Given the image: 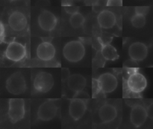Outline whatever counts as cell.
<instances>
[{"mask_svg": "<svg viewBox=\"0 0 153 129\" xmlns=\"http://www.w3.org/2000/svg\"><path fill=\"white\" fill-rule=\"evenodd\" d=\"M85 53V47L79 40L69 41L63 49V56L71 62H77L81 61L84 58Z\"/></svg>", "mask_w": 153, "mask_h": 129, "instance_id": "6da1fadb", "label": "cell"}, {"mask_svg": "<svg viewBox=\"0 0 153 129\" xmlns=\"http://www.w3.org/2000/svg\"><path fill=\"white\" fill-rule=\"evenodd\" d=\"M5 87L8 92L12 94H22L26 89L25 79L21 73H14L7 79Z\"/></svg>", "mask_w": 153, "mask_h": 129, "instance_id": "7a4b0ae2", "label": "cell"}, {"mask_svg": "<svg viewBox=\"0 0 153 129\" xmlns=\"http://www.w3.org/2000/svg\"><path fill=\"white\" fill-rule=\"evenodd\" d=\"M25 114V101L22 98H10L8 101V115L10 121L14 124L22 120Z\"/></svg>", "mask_w": 153, "mask_h": 129, "instance_id": "3957f363", "label": "cell"}, {"mask_svg": "<svg viewBox=\"0 0 153 129\" xmlns=\"http://www.w3.org/2000/svg\"><path fill=\"white\" fill-rule=\"evenodd\" d=\"M147 86L146 77L138 71L130 73L127 80L128 89L134 94H140L145 90Z\"/></svg>", "mask_w": 153, "mask_h": 129, "instance_id": "277c9868", "label": "cell"}, {"mask_svg": "<svg viewBox=\"0 0 153 129\" xmlns=\"http://www.w3.org/2000/svg\"><path fill=\"white\" fill-rule=\"evenodd\" d=\"M53 76L47 72L38 73L33 81V87L36 91L41 93H46L51 90L54 85Z\"/></svg>", "mask_w": 153, "mask_h": 129, "instance_id": "5b68a950", "label": "cell"}, {"mask_svg": "<svg viewBox=\"0 0 153 129\" xmlns=\"http://www.w3.org/2000/svg\"><path fill=\"white\" fill-rule=\"evenodd\" d=\"M26 55V47L17 41L10 42L7 47L5 55L7 59L13 62H19L22 60Z\"/></svg>", "mask_w": 153, "mask_h": 129, "instance_id": "8992f818", "label": "cell"}, {"mask_svg": "<svg viewBox=\"0 0 153 129\" xmlns=\"http://www.w3.org/2000/svg\"><path fill=\"white\" fill-rule=\"evenodd\" d=\"M96 80L100 91L103 94L112 92L118 86L117 77L111 73L102 74Z\"/></svg>", "mask_w": 153, "mask_h": 129, "instance_id": "52a82bcc", "label": "cell"}, {"mask_svg": "<svg viewBox=\"0 0 153 129\" xmlns=\"http://www.w3.org/2000/svg\"><path fill=\"white\" fill-rule=\"evenodd\" d=\"M58 107L54 100H48L42 103L37 112L38 118L43 121L53 119L56 115Z\"/></svg>", "mask_w": 153, "mask_h": 129, "instance_id": "ba28073f", "label": "cell"}, {"mask_svg": "<svg viewBox=\"0 0 153 129\" xmlns=\"http://www.w3.org/2000/svg\"><path fill=\"white\" fill-rule=\"evenodd\" d=\"M38 22L39 27L45 31L53 30L57 23L56 16L51 11L44 10L41 11L38 17Z\"/></svg>", "mask_w": 153, "mask_h": 129, "instance_id": "9c48e42d", "label": "cell"}, {"mask_svg": "<svg viewBox=\"0 0 153 129\" xmlns=\"http://www.w3.org/2000/svg\"><path fill=\"white\" fill-rule=\"evenodd\" d=\"M87 106L84 100L80 98H73L69 105V114L74 120L80 119L85 114Z\"/></svg>", "mask_w": 153, "mask_h": 129, "instance_id": "30bf717a", "label": "cell"}, {"mask_svg": "<svg viewBox=\"0 0 153 129\" xmlns=\"http://www.w3.org/2000/svg\"><path fill=\"white\" fill-rule=\"evenodd\" d=\"M8 23L13 31L19 32L26 28L27 25V20L23 13L19 11H14L10 14Z\"/></svg>", "mask_w": 153, "mask_h": 129, "instance_id": "8fae6325", "label": "cell"}, {"mask_svg": "<svg viewBox=\"0 0 153 129\" xmlns=\"http://www.w3.org/2000/svg\"><path fill=\"white\" fill-rule=\"evenodd\" d=\"M148 112L146 109L141 105L134 106L130 111V120L135 127L142 126L146 121Z\"/></svg>", "mask_w": 153, "mask_h": 129, "instance_id": "7c38bea8", "label": "cell"}, {"mask_svg": "<svg viewBox=\"0 0 153 129\" xmlns=\"http://www.w3.org/2000/svg\"><path fill=\"white\" fill-rule=\"evenodd\" d=\"M148 47L143 43L134 42L128 47V55L131 59L134 61H142L148 55Z\"/></svg>", "mask_w": 153, "mask_h": 129, "instance_id": "4fadbf2b", "label": "cell"}, {"mask_svg": "<svg viewBox=\"0 0 153 129\" xmlns=\"http://www.w3.org/2000/svg\"><path fill=\"white\" fill-rule=\"evenodd\" d=\"M56 54V49L53 44L48 41L40 43L36 49V56L42 61L52 60Z\"/></svg>", "mask_w": 153, "mask_h": 129, "instance_id": "5bb4252c", "label": "cell"}, {"mask_svg": "<svg viewBox=\"0 0 153 129\" xmlns=\"http://www.w3.org/2000/svg\"><path fill=\"white\" fill-rule=\"evenodd\" d=\"M99 25L103 29H110L114 26L116 23V17L112 11L104 10L101 11L97 16Z\"/></svg>", "mask_w": 153, "mask_h": 129, "instance_id": "9a60e30c", "label": "cell"}, {"mask_svg": "<svg viewBox=\"0 0 153 129\" xmlns=\"http://www.w3.org/2000/svg\"><path fill=\"white\" fill-rule=\"evenodd\" d=\"M86 83L85 78L80 74L70 75L67 79L68 88L75 94L82 91L86 86Z\"/></svg>", "mask_w": 153, "mask_h": 129, "instance_id": "2e32d148", "label": "cell"}, {"mask_svg": "<svg viewBox=\"0 0 153 129\" xmlns=\"http://www.w3.org/2000/svg\"><path fill=\"white\" fill-rule=\"evenodd\" d=\"M99 118L103 123H109L114 121L117 116V109L111 104H105L99 109Z\"/></svg>", "mask_w": 153, "mask_h": 129, "instance_id": "e0dca14e", "label": "cell"}, {"mask_svg": "<svg viewBox=\"0 0 153 129\" xmlns=\"http://www.w3.org/2000/svg\"><path fill=\"white\" fill-rule=\"evenodd\" d=\"M100 53L102 57L107 61H115L119 58L116 49L108 43L102 44Z\"/></svg>", "mask_w": 153, "mask_h": 129, "instance_id": "ac0fdd59", "label": "cell"}, {"mask_svg": "<svg viewBox=\"0 0 153 129\" xmlns=\"http://www.w3.org/2000/svg\"><path fill=\"white\" fill-rule=\"evenodd\" d=\"M85 22V18L83 15L76 11L71 14L69 18V23L72 27L74 28H80Z\"/></svg>", "mask_w": 153, "mask_h": 129, "instance_id": "d6986e66", "label": "cell"}, {"mask_svg": "<svg viewBox=\"0 0 153 129\" xmlns=\"http://www.w3.org/2000/svg\"><path fill=\"white\" fill-rule=\"evenodd\" d=\"M131 23L135 28H142L146 23L145 16L135 13L131 18Z\"/></svg>", "mask_w": 153, "mask_h": 129, "instance_id": "ffe728a7", "label": "cell"}, {"mask_svg": "<svg viewBox=\"0 0 153 129\" xmlns=\"http://www.w3.org/2000/svg\"><path fill=\"white\" fill-rule=\"evenodd\" d=\"M149 8L148 6H140L135 8V13L142 15H146L149 11Z\"/></svg>", "mask_w": 153, "mask_h": 129, "instance_id": "44dd1931", "label": "cell"}, {"mask_svg": "<svg viewBox=\"0 0 153 129\" xmlns=\"http://www.w3.org/2000/svg\"><path fill=\"white\" fill-rule=\"evenodd\" d=\"M123 0H108L106 5L108 7L122 6Z\"/></svg>", "mask_w": 153, "mask_h": 129, "instance_id": "7402d4cb", "label": "cell"}, {"mask_svg": "<svg viewBox=\"0 0 153 129\" xmlns=\"http://www.w3.org/2000/svg\"><path fill=\"white\" fill-rule=\"evenodd\" d=\"M69 76H70V71L69 69L67 68H62V71H61L62 80L64 81L67 80Z\"/></svg>", "mask_w": 153, "mask_h": 129, "instance_id": "603a6c76", "label": "cell"}, {"mask_svg": "<svg viewBox=\"0 0 153 129\" xmlns=\"http://www.w3.org/2000/svg\"><path fill=\"white\" fill-rule=\"evenodd\" d=\"M65 10L68 13H70V14H73L76 11H78V8H75V7H71L69 6V7H66L65 8Z\"/></svg>", "mask_w": 153, "mask_h": 129, "instance_id": "cb8c5ba5", "label": "cell"}, {"mask_svg": "<svg viewBox=\"0 0 153 129\" xmlns=\"http://www.w3.org/2000/svg\"><path fill=\"white\" fill-rule=\"evenodd\" d=\"M10 1H17V0H10Z\"/></svg>", "mask_w": 153, "mask_h": 129, "instance_id": "d4e9b609", "label": "cell"}]
</instances>
